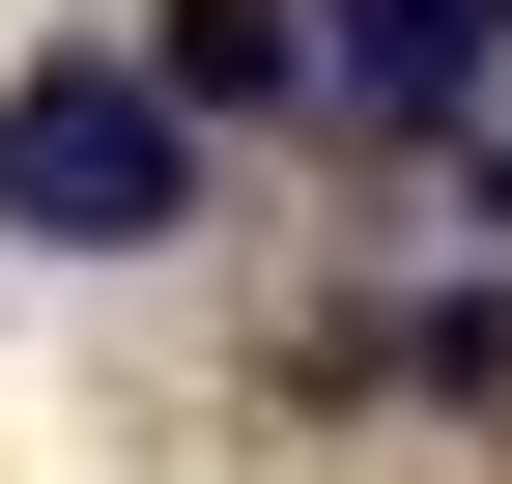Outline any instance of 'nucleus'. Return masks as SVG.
<instances>
[{"mask_svg": "<svg viewBox=\"0 0 512 484\" xmlns=\"http://www.w3.org/2000/svg\"><path fill=\"white\" fill-rule=\"evenodd\" d=\"M171 200H200V143H171L143 57H29V86H0V228H29V257H143Z\"/></svg>", "mask_w": 512, "mask_h": 484, "instance_id": "obj_1", "label": "nucleus"}, {"mask_svg": "<svg viewBox=\"0 0 512 484\" xmlns=\"http://www.w3.org/2000/svg\"><path fill=\"white\" fill-rule=\"evenodd\" d=\"M484 57H512V0H313V86L342 114H484Z\"/></svg>", "mask_w": 512, "mask_h": 484, "instance_id": "obj_2", "label": "nucleus"}, {"mask_svg": "<svg viewBox=\"0 0 512 484\" xmlns=\"http://www.w3.org/2000/svg\"><path fill=\"white\" fill-rule=\"evenodd\" d=\"M143 86H171V143H200V114H285V86H313V0H171Z\"/></svg>", "mask_w": 512, "mask_h": 484, "instance_id": "obj_3", "label": "nucleus"}, {"mask_svg": "<svg viewBox=\"0 0 512 484\" xmlns=\"http://www.w3.org/2000/svg\"><path fill=\"white\" fill-rule=\"evenodd\" d=\"M484 228H512V143H484Z\"/></svg>", "mask_w": 512, "mask_h": 484, "instance_id": "obj_4", "label": "nucleus"}]
</instances>
